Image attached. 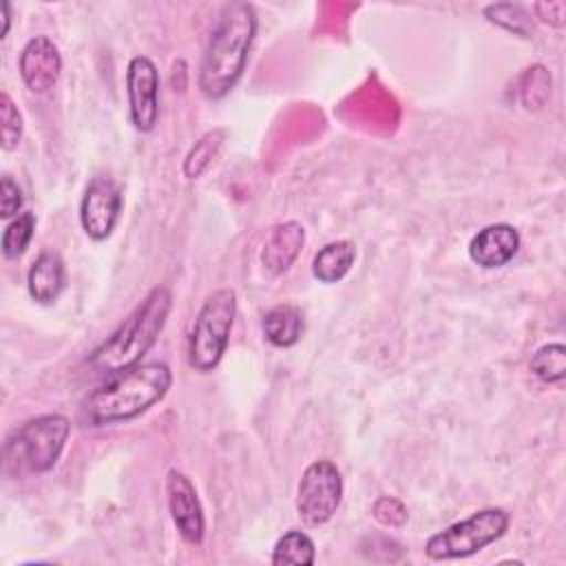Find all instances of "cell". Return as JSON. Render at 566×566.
I'll use <instances>...</instances> for the list:
<instances>
[{
	"label": "cell",
	"mask_w": 566,
	"mask_h": 566,
	"mask_svg": "<svg viewBox=\"0 0 566 566\" xmlns=\"http://www.w3.org/2000/svg\"><path fill=\"white\" fill-rule=\"evenodd\" d=\"M256 29L259 18L250 2L223 4L197 73V86L208 99H221L237 86L245 71Z\"/></svg>",
	"instance_id": "1"
},
{
	"label": "cell",
	"mask_w": 566,
	"mask_h": 566,
	"mask_svg": "<svg viewBox=\"0 0 566 566\" xmlns=\"http://www.w3.org/2000/svg\"><path fill=\"white\" fill-rule=\"evenodd\" d=\"M170 385L172 371L166 363H139L93 389L82 405V416L91 427L128 422L164 400Z\"/></svg>",
	"instance_id": "2"
},
{
	"label": "cell",
	"mask_w": 566,
	"mask_h": 566,
	"mask_svg": "<svg viewBox=\"0 0 566 566\" xmlns=\"http://www.w3.org/2000/svg\"><path fill=\"white\" fill-rule=\"evenodd\" d=\"M172 310V294L166 285L153 287L146 298L117 325V329L99 343L88 356L95 374L113 376L142 363L166 327Z\"/></svg>",
	"instance_id": "3"
},
{
	"label": "cell",
	"mask_w": 566,
	"mask_h": 566,
	"mask_svg": "<svg viewBox=\"0 0 566 566\" xmlns=\"http://www.w3.org/2000/svg\"><path fill=\"white\" fill-rule=\"evenodd\" d=\"M71 433L62 413H44L20 424L4 442V471L11 478L42 475L55 467Z\"/></svg>",
	"instance_id": "4"
},
{
	"label": "cell",
	"mask_w": 566,
	"mask_h": 566,
	"mask_svg": "<svg viewBox=\"0 0 566 566\" xmlns=\"http://www.w3.org/2000/svg\"><path fill=\"white\" fill-rule=\"evenodd\" d=\"M237 316V292L232 287L214 290L199 307L190 336H188V365L199 371H212L230 340V332Z\"/></svg>",
	"instance_id": "5"
},
{
	"label": "cell",
	"mask_w": 566,
	"mask_h": 566,
	"mask_svg": "<svg viewBox=\"0 0 566 566\" xmlns=\"http://www.w3.org/2000/svg\"><path fill=\"white\" fill-rule=\"evenodd\" d=\"M509 513L500 506H489L471 513L469 517L449 524L447 528L433 533L424 542V555L433 562L464 559L489 544L497 542L509 528Z\"/></svg>",
	"instance_id": "6"
},
{
	"label": "cell",
	"mask_w": 566,
	"mask_h": 566,
	"mask_svg": "<svg viewBox=\"0 0 566 566\" xmlns=\"http://www.w3.org/2000/svg\"><path fill=\"white\" fill-rule=\"evenodd\" d=\"M343 478L332 460H316L305 467L296 489V513L305 526H323L338 511Z\"/></svg>",
	"instance_id": "7"
},
{
	"label": "cell",
	"mask_w": 566,
	"mask_h": 566,
	"mask_svg": "<svg viewBox=\"0 0 566 566\" xmlns=\"http://www.w3.org/2000/svg\"><path fill=\"white\" fill-rule=\"evenodd\" d=\"M122 208L124 197L119 186L106 175L93 177L80 201V223L86 237L93 241L108 239L119 221Z\"/></svg>",
	"instance_id": "8"
},
{
	"label": "cell",
	"mask_w": 566,
	"mask_h": 566,
	"mask_svg": "<svg viewBox=\"0 0 566 566\" xmlns=\"http://www.w3.org/2000/svg\"><path fill=\"white\" fill-rule=\"evenodd\" d=\"M130 122L139 133H150L159 119V71L146 55H135L126 69Z\"/></svg>",
	"instance_id": "9"
},
{
	"label": "cell",
	"mask_w": 566,
	"mask_h": 566,
	"mask_svg": "<svg viewBox=\"0 0 566 566\" xmlns=\"http://www.w3.org/2000/svg\"><path fill=\"white\" fill-rule=\"evenodd\" d=\"M166 500L172 524L186 544H201L206 533L203 506L199 502L197 489L190 478L177 469H170L166 475Z\"/></svg>",
	"instance_id": "10"
},
{
	"label": "cell",
	"mask_w": 566,
	"mask_h": 566,
	"mask_svg": "<svg viewBox=\"0 0 566 566\" xmlns=\"http://www.w3.org/2000/svg\"><path fill=\"white\" fill-rule=\"evenodd\" d=\"M18 71L31 93L46 95L60 80L62 55L46 35H35L22 46Z\"/></svg>",
	"instance_id": "11"
},
{
	"label": "cell",
	"mask_w": 566,
	"mask_h": 566,
	"mask_svg": "<svg viewBox=\"0 0 566 566\" xmlns=\"http://www.w3.org/2000/svg\"><path fill=\"white\" fill-rule=\"evenodd\" d=\"M522 237L511 223H491L473 234L469 241V259L482 270H497L506 265L520 250Z\"/></svg>",
	"instance_id": "12"
},
{
	"label": "cell",
	"mask_w": 566,
	"mask_h": 566,
	"mask_svg": "<svg viewBox=\"0 0 566 566\" xmlns=\"http://www.w3.org/2000/svg\"><path fill=\"white\" fill-rule=\"evenodd\" d=\"M305 243V228L298 221H283L268 230L261 248L263 270L272 276L287 272L298 259Z\"/></svg>",
	"instance_id": "13"
},
{
	"label": "cell",
	"mask_w": 566,
	"mask_h": 566,
	"mask_svg": "<svg viewBox=\"0 0 566 566\" xmlns=\"http://www.w3.org/2000/svg\"><path fill=\"white\" fill-rule=\"evenodd\" d=\"M66 285V268L57 252L44 250L35 256L27 272L29 296L38 305H53Z\"/></svg>",
	"instance_id": "14"
},
{
	"label": "cell",
	"mask_w": 566,
	"mask_h": 566,
	"mask_svg": "<svg viewBox=\"0 0 566 566\" xmlns=\"http://www.w3.org/2000/svg\"><path fill=\"white\" fill-rule=\"evenodd\" d=\"M261 327H263V336L270 345L287 349L301 340L305 325H303V314L296 305L281 303V305L270 307L263 314Z\"/></svg>",
	"instance_id": "15"
},
{
	"label": "cell",
	"mask_w": 566,
	"mask_h": 566,
	"mask_svg": "<svg viewBox=\"0 0 566 566\" xmlns=\"http://www.w3.org/2000/svg\"><path fill=\"white\" fill-rule=\"evenodd\" d=\"M356 261V245L349 239L325 243L312 259V274L316 281L332 285L347 276Z\"/></svg>",
	"instance_id": "16"
},
{
	"label": "cell",
	"mask_w": 566,
	"mask_h": 566,
	"mask_svg": "<svg viewBox=\"0 0 566 566\" xmlns=\"http://www.w3.org/2000/svg\"><path fill=\"white\" fill-rule=\"evenodd\" d=\"M314 559H316L314 539L303 531L283 533L276 539L270 557L274 566H312Z\"/></svg>",
	"instance_id": "17"
},
{
	"label": "cell",
	"mask_w": 566,
	"mask_h": 566,
	"mask_svg": "<svg viewBox=\"0 0 566 566\" xmlns=\"http://www.w3.org/2000/svg\"><path fill=\"white\" fill-rule=\"evenodd\" d=\"M223 139H226L223 128H214V130H208L206 135H201L184 159V177L186 179L201 177L206 172V168L214 161V157L219 155Z\"/></svg>",
	"instance_id": "18"
},
{
	"label": "cell",
	"mask_w": 566,
	"mask_h": 566,
	"mask_svg": "<svg viewBox=\"0 0 566 566\" xmlns=\"http://www.w3.org/2000/svg\"><path fill=\"white\" fill-rule=\"evenodd\" d=\"M533 376H537L546 385H557L566 378V347L562 343H548L542 345L531 363H528Z\"/></svg>",
	"instance_id": "19"
},
{
	"label": "cell",
	"mask_w": 566,
	"mask_h": 566,
	"mask_svg": "<svg viewBox=\"0 0 566 566\" xmlns=\"http://www.w3.org/2000/svg\"><path fill=\"white\" fill-rule=\"evenodd\" d=\"M35 232V214L33 212H20L15 219L7 223L2 230L0 248L4 259H20L24 250L29 248Z\"/></svg>",
	"instance_id": "20"
},
{
	"label": "cell",
	"mask_w": 566,
	"mask_h": 566,
	"mask_svg": "<svg viewBox=\"0 0 566 566\" xmlns=\"http://www.w3.org/2000/svg\"><path fill=\"white\" fill-rule=\"evenodd\" d=\"M484 18L491 24H495L513 35H520V38H531V33H533L531 18L524 11V7H520V4H511V2L489 4V7H484Z\"/></svg>",
	"instance_id": "21"
},
{
	"label": "cell",
	"mask_w": 566,
	"mask_h": 566,
	"mask_svg": "<svg viewBox=\"0 0 566 566\" xmlns=\"http://www.w3.org/2000/svg\"><path fill=\"white\" fill-rule=\"evenodd\" d=\"M0 137L2 150H13L22 139V115L9 93H0Z\"/></svg>",
	"instance_id": "22"
},
{
	"label": "cell",
	"mask_w": 566,
	"mask_h": 566,
	"mask_svg": "<svg viewBox=\"0 0 566 566\" xmlns=\"http://www.w3.org/2000/svg\"><path fill=\"white\" fill-rule=\"evenodd\" d=\"M22 203H24V197H22L20 186L9 175H2V179H0V217L15 219L22 210Z\"/></svg>",
	"instance_id": "23"
},
{
	"label": "cell",
	"mask_w": 566,
	"mask_h": 566,
	"mask_svg": "<svg viewBox=\"0 0 566 566\" xmlns=\"http://www.w3.org/2000/svg\"><path fill=\"white\" fill-rule=\"evenodd\" d=\"M374 517L382 526H402L407 522V509L396 497H380L374 504Z\"/></svg>",
	"instance_id": "24"
},
{
	"label": "cell",
	"mask_w": 566,
	"mask_h": 566,
	"mask_svg": "<svg viewBox=\"0 0 566 566\" xmlns=\"http://www.w3.org/2000/svg\"><path fill=\"white\" fill-rule=\"evenodd\" d=\"M535 11L544 22H548L553 27H564V22H566V2H562V0H557V2H537Z\"/></svg>",
	"instance_id": "25"
},
{
	"label": "cell",
	"mask_w": 566,
	"mask_h": 566,
	"mask_svg": "<svg viewBox=\"0 0 566 566\" xmlns=\"http://www.w3.org/2000/svg\"><path fill=\"white\" fill-rule=\"evenodd\" d=\"M0 11H2V35L0 38H7L9 27H11V4L9 2H0Z\"/></svg>",
	"instance_id": "26"
}]
</instances>
